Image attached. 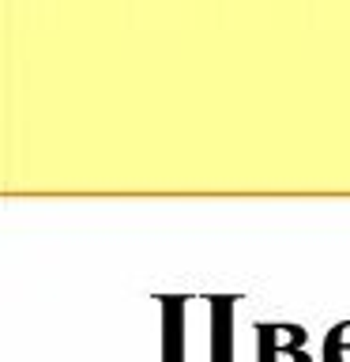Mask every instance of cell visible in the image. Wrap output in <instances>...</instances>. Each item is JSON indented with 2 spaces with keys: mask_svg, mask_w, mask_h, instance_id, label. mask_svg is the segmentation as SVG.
Wrapping results in <instances>:
<instances>
[{
  "mask_svg": "<svg viewBox=\"0 0 350 362\" xmlns=\"http://www.w3.org/2000/svg\"><path fill=\"white\" fill-rule=\"evenodd\" d=\"M305 336L301 325H256L260 362H313L305 355Z\"/></svg>",
  "mask_w": 350,
  "mask_h": 362,
  "instance_id": "obj_1",
  "label": "cell"
},
{
  "mask_svg": "<svg viewBox=\"0 0 350 362\" xmlns=\"http://www.w3.org/2000/svg\"><path fill=\"white\" fill-rule=\"evenodd\" d=\"M324 362H350V321H339L324 336Z\"/></svg>",
  "mask_w": 350,
  "mask_h": 362,
  "instance_id": "obj_2",
  "label": "cell"
}]
</instances>
